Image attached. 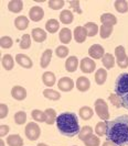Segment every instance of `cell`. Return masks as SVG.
Instances as JSON below:
<instances>
[{"mask_svg":"<svg viewBox=\"0 0 128 146\" xmlns=\"http://www.w3.org/2000/svg\"><path fill=\"white\" fill-rule=\"evenodd\" d=\"M0 146H5V142H3V139H0Z\"/></svg>","mask_w":128,"mask_h":146,"instance_id":"f907efd6","label":"cell"},{"mask_svg":"<svg viewBox=\"0 0 128 146\" xmlns=\"http://www.w3.org/2000/svg\"><path fill=\"white\" fill-rule=\"evenodd\" d=\"M19 46H20V48H22V50H27V48H29L31 46V36L29 34H23L22 35V38H21V41H20V44H19Z\"/></svg>","mask_w":128,"mask_h":146,"instance_id":"f35d334b","label":"cell"},{"mask_svg":"<svg viewBox=\"0 0 128 146\" xmlns=\"http://www.w3.org/2000/svg\"><path fill=\"white\" fill-rule=\"evenodd\" d=\"M107 79V72L105 68H99L95 73V81L97 85H103Z\"/></svg>","mask_w":128,"mask_h":146,"instance_id":"484cf974","label":"cell"},{"mask_svg":"<svg viewBox=\"0 0 128 146\" xmlns=\"http://www.w3.org/2000/svg\"><path fill=\"white\" fill-rule=\"evenodd\" d=\"M38 146H49V145H46L44 143H40V144H38Z\"/></svg>","mask_w":128,"mask_h":146,"instance_id":"816d5d0a","label":"cell"},{"mask_svg":"<svg viewBox=\"0 0 128 146\" xmlns=\"http://www.w3.org/2000/svg\"><path fill=\"white\" fill-rule=\"evenodd\" d=\"M113 33V27L111 25H105V24H102L101 28H99V35L102 38H107L112 35Z\"/></svg>","mask_w":128,"mask_h":146,"instance_id":"d6a6232c","label":"cell"},{"mask_svg":"<svg viewBox=\"0 0 128 146\" xmlns=\"http://www.w3.org/2000/svg\"><path fill=\"white\" fill-rule=\"evenodd\" d=\"M10 131V127L8 125H0V136H6Z\"/></svg>","mask_w":128,"mask_h":146,"instance_id":"7dc6e473","label":"cell"},{"mask_svg":"<svg viewBox=\"0 0 128 146\" xmlns=\"http://www.w3.org/2000/svg\"><path fill=\"white\" fill-rule=\"evenodd\" d=\"M27 121V113L23 111H18L15 114V122L18 125H22Z\"/></svg>","mask_w":128,"mask_h":146,"instance_id":"74e56055","label":"cell"},{"mask_svg":"<svg viewBox=\"0 0 128 146\" xmlns=\"http://www.w3.org/2000/svg\"><path fill=\"white\" fill-rule=\"evenodd\" d=\"M99 143H101V139L96 135H92L84 141L85 146H99Z\"/></svg>","mask_w":128,"mask_h":146,"instance_id":"ab89813d","label":"cell"},{"mask_svg":"<svg viewBox=\"0 0 128 146\" xmlns=\"http://www.w3.org/2000/svg\"><path fill=\"white\" fill-rule=\"evenodd\" d=\"M88 55L90 57H93L94 59H101L104 57L105 55V52L102 45L99 44H93L88 50Z\"/></svg>","mask_w":128,"mask_h":146,"instance_id":"ba28073f","label":"cell"},{"mask_svg":"<svg viewBox=\"0 0 128 146\" xmlns=\"http://www.w3.org/2000/svg\"><path fill=\"white\" fill-rule=\"evenodd\" d=\"M92 135H93V129H92L90 126L85 125V126H83V127L81 129V132H80V134H78V137H80V139H82L84 142L85 139H88Z\"/></svg>","mask_w":128,"mask_h":146,"instance_id":"836d02e7","label":"cell"},{"mask_svg":"<svg viewBox=\"0 0 128 146\" xmlns=\"http://www.w3.org/2000/svg\"><path fill=\"white\" fill-rule=\"evenodd\" d=\"M70 7L72 8L76 13H78V15H81V13H82V10H81V7H80V1H77V0L70 1Z\"/></svg>","mask_w":128,"mask_h":146,"instance_id":"f6af8a7d","label":"cell"},{"mask_svg":"<svg viewBox=\"0 0 128 146\" xmlns=\"http://www.w3.org/2000/svg\"><path fill=\"white\" fill-rule=\"evenodd\" d=\"M15 60H17V63L19 65L22 66L23 68H28L29 69V68H31L33 66V63H32L31 58L28 55H25V54H17Z\"/></svg>","mask_w":128,"mask_h":146,"instance_id":"7c38bea8","label":"cell"},{"mask_svg":"<svg viewBox=\"0 0 128 146\" xmlns=\"http://www.w3.org/2000/svg\"><path fill=\"white\" fill-rule=\"evenodd\" d=\"M87 37V32L84 27H76L74 29V38L77 43H84Z\"/></svg>","mask_w":128,"mask_h":146,"instance_id":"9a60e30c","label":"cell"},{"mask_svg":"<svg viewBox=\"0 0 128 146\" xmlns=\"http://www.w3.org/2000/svg\"><path fill=\"white\" fill-rule=\"evenodd\" d=\"M7 143L9 146H22L23 139L20 135L12 134V135H9L7 137Z\"/></svg>","mask_w":128,"mask_h":146,"instance_id":"44dd1931","label":"cell"},{"mask_svg":"<svg viewBox=\"0 0 128 146\" xmlns=\"http://www.w3.org/2000/svg\"><path fill=\"white\" fill-rule=\"evenodd\" d=\"M42 81H43V84L45 86L52 87L53 85L55 84V81H56V77H55L54 73H52V72H45L42 75Z\"/></svg>","mask_w":128,"mask_h":146,"instance_id":"ac0fdd59","label":"cell"},{"mask_svg":"<svg viewBox=\"0 0 128 146\" xmlns=\"http://www.w3.org/2000/svg\"><path fill=\"white\" fill-rule=\"evenodd\" d=\"M11 96L13 99L18 100V101H21V100H24L27 98V90L21 86H15L11 89Z\"/></svg>","mask_w":128,"mask_h":146,"instance_id":"8fae6325","label":"cell"},{"mask_svg":"<svg viewBox=\"0 0 128 146\" xmlns=\"http://www.w3.org/2000/svg\"><path fill=\"white\" fill-rule=\"evenodd\" d=\"M106 139L118 146L128 145V115L124 114L107 121Z\"/></svg>","mask_w":128,"mask_h":146,"instance_id":"6da1fadb","label":"cell"},{"mask_svg":"<svg viewBox=\"0 0 128 146\" xmlns=\"http://www.w3.org/2000/svg\"><path fill=\"white\" fill-rule=\"evenodd\" d=\"M93 114H94L93 109H90V107H87V106H84V107H82V108L80 109V117H82L83 120H85V121L92 119V117H93Z\"/></svg>","mask_w":128,"mask_h":146,"instance_id":"f1b7e54d","label":"cell"},{"mask_svg":"<svg viewBox=\"0 0 128 146\" xmlns=\"http://www.w3.org/2000/svg\"><path fill=\"white\" fill-rule=\"evenodd\" d=\"M95 111L97 115L102 120H107L109 119V112H108V106L105 100L103 99H97L95 101Z\"/></svg>","mask_w":128,"mask_h":146,"instance_id":"8992f818","label":"cell"},{"mask_svg":"<svg viewBox=\"0 0 128 146\" xmlns=\"http://www.w3.org/2000/svg\"><path fill=\"white\" fill-rule=\"evenodd\" d=\"M106 131H107V122H98L96 126H95V132L97 134V136H103L106 134Z\"/></svg>","mask_w":128,"mask_h":146,"instance_id":"8d00e7d4","label":"cell"},{"mask_svg":"<svg viewBox=\"0 0 128 146\" xmlns=\"http://www.w3.org/2000/svg\"><path fill=\"white\" fill-rule=\"evenodd\" d=\"M43 96H44L46 99L49 100H59L61 98V94L58 92L56 90H53V89H45L43 91Z\"/></svg>","mask_w":128,"mask_h":146,"instance_id":"1f68e13d","label":"cell"},{"mask_svg":"<svg viewBox=\"0 0 128 146\" xmlns=\"http://www.w3.org/2000/svg\"><path fill=\"white\" fill-rule=\"evenodd\" d=\"M114 6H115V9H116L118 12H121V13H126V12L128 11L127 1H124V0H117V1H115Z\"/></svg>","mask_w":128,"mask_h":146,"instance_id":"d590c367","label":"cell"},{"mask_svg":"<svg viewBox=\"0 0 128 146\" xmlns=\"http://www.w3.org/2000/svg\"><path fill=\"white\" fill-rule=\"evenodd\" d=\"M45 29L48 32H50V33H55V32H58L59 29H60V23L58 20H55V19H50V20H48V22L45 23Z\"/></svg>","mask_w":128,"mask_h":146,"instance_id":"cb8c5ba5","label":"cell"},{"mask_svg":"<svg viewBox=\"0 0 128 146\" xmlns=\"http://www.w3.org/2000/svg\"><path fill=\"white\" fill-rule=\"evenodd\" d=\"M24 133L30 141H37L40 137L41 130H40V126L36 122H29L25 126Z\"/></svg>","mask_w":128,"mask_h":146,"instance_id":"5b68a950","label":"cell"},{"mask_svg":"<svg viewBox=\"0 0 128 146\" xmlns=\"http://www.w3.org/2000/svg\"><path fill=\"white\" fill-rule=\"evenodd\" d=\"M102 146H118L116 145L115 143H113V142H109V141H105L104 143H103V145Z\"/></svg>","mask_w":128,"mask_h":146,"instance_id":"681fc988","label":"cell"},{"mask_svg":"<svg viewBox=\"0 0 128 146\" xmlns=\"http://www.w3.org/2000/svg\"><path fill=\"white\" fill-rule=\"evenodd\" d=\"M75 85L77 90H80L81 92H85V91H87L90 88V81L88 78H86L84 76H81V77L77 78Z\"/></svg>","mask_w":128,"mask_h":146,"instance_id":"4fadbf2b","label":"cell"},{"mask_svg":"<svg viewBox=\"0 0 128 146\" xmlns=\"http://www.w3.org/2000/svg\"><path fill=\"white\" fill-rule=\"evenodd\" d=\"M109 101H111L112 104L115 106L116 108H121V107H123L121 98V97H118L116 94H112V95H109Z\"/></svg>","mask_w":128,"mask_h":146,"instance_id":"ee69618b","label":"cell"},{"mask_svg":"<svg viewBox=\"0 0 128 146\" xmlns=\"http://www.w3.org/2000/svg\"><path fill=\"white\" fill-rule=\"evenodd\" d=\"M58 87L62 91H71L74 88V81L72 80L70 77H62L59 82H58Z\"/></svg>","mask_w":128,"mask_h":146,"instance_id":"30bf717a","label":"cell"},{"mask_svg":"<svg viewBox=\"0 0 128 146\" xmlns=\"http://www.w3.org/2000/svg\"><path fill=\"white\" fill-rule=\"evenodd\" d=\"M115 56H116V63L121 68H127L128 67V56L125 51V47L119 45L115 48Z\"/></svg>","mask_w":128,"mask_h":146,"instance_id":"277c9868","label":"cell"},{"mask_svg":"<svg viewBox=\"0 0 128 146\" xmlns=\"http://www.w3.org/2000/svg\"><path fill=\"white\" fill-rule=\"evenodd\" d=\"M84 28L86 30L88 36H95V35L97 34V32H99V31H98L99 28L97 27V24L94 23V22H87V23H85Z\"/></svg>","mask_w":128,"mask_h":146,"instance_id":"83f0119b","label":"cell"},{"mask_svg":"<svg viewBox=\"0 0 128 146\" xmlns=\"http://www.w3.org/2000/svg\"><path fill=\"white\" fill-rule=\"evenodd\" d=\"M101 22L105 25L114 27L117 23V18L112 13H104V15H101Z\"/></svg>","mask_w":128,"mask_h":146,"instance_id":"d6986e66","label":"cell"},{"mask_svg":"<svg viewBox=\"0 0 128 146\" xmlns=\"http://www.w3.org/2000/svg\"><path fill=\"white\" fill-rule=\"evenodd\" d=\"M51 58H52V51L51 50H45L42 54V56H41V60H40L41 67L42 68L48 67L50 62H51Z\"/></svg>","mask_w":128,"mask_h":146,"instance_id":"4316f807","label":"cell"},{"mask_svg":"<svg viewBox=\"0 0 128 146\" xmlns=\"http://www.w3.org/2000/svg\"><path fill=\"white\" fill-rule=\"evenodd\" d=\"M56 126L61 134L72 137L80 134V123L74 112H63L56 119Z\"/></svg>","mask_w":128,"mask_h":146,"instance_id":"7a4b0ae2","label":"cell"},{"mask_svg":"<svg viewBox=\"0 0 128 146\" xmlns=\"http://www.w3.org/2000/svg\"><path fill=\"white\" fill-rule=\"evenodd\" d=\"M1 63H2V66H3V68H5L6 70H11V69L13 68V64H15L12 56H11V55H9V54L3 55Z\"/></svg>","mask_w":128,"mask_h":146,"instance_id":"4dcf8cb0","label":"cell"},{"mask_svg":"<svg viewBox=\"0 0 128 146\" xmlns=\"http://www.w3.org/2000/svg\"><path fill=\"white\" fill-rule=\"evenodd\" d=\"M45 113V117H46V120H45V123L46 124H53L54 122H56V112H55V110L54 109H46L44 111Z\"/></svg>","mask_w":128,"mask_h":146,"instance_id":"f546056e","label":"cell"},{"mask_svg":"<svg viewBox=\"0 0 128 146\" xmlns=\"http://www.w3.org/2000/svg\"><path fill=\"white\" fill-rule=\"evenodd\" d=\"M13 44V41L10 36H2L0 38V46L2 48H10Z\"/></svg>","mask_w":128,"mask_h":146,"instance_id":"7bdbcfd3","label":"cell"},{"mask_svg":"<svg viewBox=\"0 0 128 146\" xmlns=\"http://www.w3.org/2000/svg\"><path fill=\"white\" fill-rule=\"evenodd\" d=\"M73 19H74V15H73V12L71 10H63L60 13V20L64 24L72 23Z\"/></svg>","mask_w":128,"mask_h":146,"instance_id":"603a6c76","label":"cell"},{"mask_svg":"<svg viewBox=\"0 0 128 146\" xmlns=\"http://www.w3.org/2000/svg\"><path fill=\"white\" fill-rule=\"evenodd\" d=\"M55 54L58 57L60 58H64L68 55V48L64 45H61V46H58L56 50H55Z\"/></svg>","mask_w":128,"mask_h":146,"instance_id":"60d3db41","label":"cell"},{"mask_svg":"<svg viewBox=\"0 0 128 146\" xmlns=\"http://www.w3.org/2000/svg\"><path fill=\"white\" fill-rule=\"evenodd\" d=\"M29 17H30V19L32 21L39 22L43 19V17H44V11H43V9L41 7L34 6V7H32L30 9V11H29Z\"/></svg>","mask_w":128,"mask_h":146,"instance_id":"9c48e42d","label":"cell"},{"mask_svg":"<svg viewBox=\"0 0 128 146\" xmlns=\"http://www.w3.org/2000/svg\"><path fill=\"white\" fill-rule=\"evenodd\" d=\"M22 8H23V2L20 1V0H11V1H9V3H8V9H9V11H11V12H13V13L20 12V11L22 10Z\"/></svg>","mask_w":128,"mask_h":146,"instance_id":"ffe728a7","label":"cell"},{"mask_svg":"<svg viewBox=\"0 0 128 146\" xmlns=\"http://www.w3.org/2000/svg\"><path fill=\"white\" fill-rule=\"evenodd\" d=\"M31 115H32V119L36 120L37 122H45L46 120V117H45V113L41 110H32L31 112Z\"/></svg>","mask_w":128,"mask_h":146,"instance_id":"e575fe53","label":"cell"},{"mask_svg":"<svg viewBox=\"0 0 128 146\" xmlns=\"http://www.w3.org/2000/svg\"><path fill=\"white\" fill-rule=\"evenodd\" d=\"M59 37H60V41L64 44H68L72 40V32L71 30L68 29V28H64L60 31V34H59Z\"/></svg>","mask_w":128,"mask_h":146,"instance_id":"7402d4cb","label":"cell"},{"mask_svg":"<svg viewBox=\"0 0 128 146\" xmlns=\"http://www.w3.org/2000/svg\"><path fill=\"white\" fill-rule=\"evenodd\" d=\"M31 35L33 37V40L38 43H42L46 40V32L41 28H34L31 32Z\"/></svg>","mask_w":128,"mask_h":146,"instance_id":"5bb4252c","label":"cell"},{"mask_svg":"<svg viewBox=\"0 0 128 146\" xmlns=\"http://www.w3.org/2000/svg\"><path fill=\"white\" fill-rule=\"evenodd\" d=\"M65 2L63 0H50L49 1V7L53 10H60L64 7Z\"/></svg>","mask_w":128,"mask_h":146,"instance_id":"b9f144b4","label":"cell"},{"mask_svg":"<svg viewBox=\"0 0 128 146\" xmlns=\"http://www.w3.org/2000/svg\"><path fill=\"white\" fill-rule=\"evenodd\" d=\"M115 94L118 97H124L128 94V73L118 75L115 81Z\"/></svg>","mask_w":128,"mask_h":146,"instance_id":"3957f363","label":"cell"},{"mask_svg":"<svg viewBox=\"0 0 128 146\" xmlns=\"http://www.w3.org/2000/svg\"><path fill=\"white\" fill-rule=\"evenodd\" d=\"M80 67H81V70H82L84 74H90L95 70V68H96V63H95L93 59L88 58V57H84V58L81 60Z\"/></svg>","mask_w":128,"mask_h":146,"instance_id":"52a82bcc","label":"cell"},{"mask_svg":"<svg viewBox=\"0 0 128 146\" xmlns=\"http://www.w3.org/2000/svg\"><path fill=\"white\" fill-rule=\"evenodd\" d=\"M121 103H123V107H125L128 110V94L124 97H121Z\"/></svg>","mask_w":128,"mask_h":146,"instance_id":"c3c4849f","label":"cell"},{"mask_svg":"<svg viewBox=\"0 0 128 146\" xmlns=\"http://www.w3.org/2000/svg\"><path fill=\"white\" fill-rule=\"evenodd\" d=\"M15 27L18 30H20V31L25 30L29 27V19L27 17H24V15H19L18 18H15Z\"/></svg>","mask_w":128,"mask_h":146,"instance_id":"e0dca14e","label":"cell"},{"mask_svg":"<svg viewBox=\"0 0 128 146\" xmlns=\"http://www.w3.org/2000/svg\"><path fill=\"white\" fill-rule=\"evenodd\" d=\"M78 67V59L76 56H71L65 62V68L68 73H74Z\"/></svg>","mask_w":128,"mask_h":146,"instance_id":"2e32d148","label":"cell"},{"mask_svg":"<svg viewBox=\"0 0 128 146\" xmlns=\"http://www.w3.org/2000/svg\"><path fill=\"white\" fill-rule=\"evenodd\" d=\"M102 63H103V66L106 69H112L115 65V58L111 53H106L104 57L102 58Z\"/></svg>","mask_w":128,"mask_h":146,"instance_id":"d4e9b609","label":"cell"},{"mask_svg":"<svg viewBox=\"0 0 128 146\" xmlns=\"http://www.w3.org/2000/svg\"><path fill=\"white\" fill-rule=\"evenodd\" d=\"M8 114V106L5 103L0 104V119H5Z\"/></svg>","mask_w":128,"mask_h":146,"instance_id":"bcb514c9","label":"cell"}]
</instances>
